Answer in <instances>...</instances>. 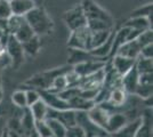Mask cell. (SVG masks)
I'll list each match as a JSON object with an SVG mask.
<instances>
[{"instance_id":"cell-28","label":"cell","mask_w":153,"mask_h":137,"mask_svg":"<svg viewBox=\"0 0 153 137\" xmlns=\"http://www.w3.org/2000/svg\"><path fill=\"white\" fill-rule=\"evenodd\" d=\"M34 131L39 137H53L49 126L47 124L46 120H34Z\"/></svg>"},{"instance_id":"cell-37","label":"cell","mask_w":153,"mask_h":137,"mask_svg":"<svg viewBox=\"0 0 153 137\" xmlns=\"http://www.w3.org/2000/svg\"><path fill=\"white\" fill-rule=\"evenodd\" d=\"M2 101V88H1V80H0V103Z\"/></svg>"},{"instance_id":"cell-31","label":"cell","mask_w":153,"mask_h":137,"mask_svg":"<svg viewBox=\"0 0 153 137\" xmlns=\"http://www.w3.org/2000/svg\"><path fill=\"white\" fill-rule=\"evenodd\" d=\"M64 137H87L86 136V133L82 128L78 124H74L72 127L66 128L65 131V136Z\"/></svg>"},{"instance_id":"cell-33","label":"cell","mask_w":153,"mask_h":137,"mask_svg":"<svg viewBox=\"0 0 153 137\" xmlns=\"http://www.w3.org/2000/svg\"><path fill=\"white\" fill-rule=\"evenodd\" d=\"M12 10L9 6V1L0 0V20H8L12 16Z\"/></svg>"},{"instance_id":"cell-8","label":"cell","mask_w":153,"mask_h":137,"mask_svg":"<svg viewBox=\"0 0 153 137\" xmlns=\"http://www.w3.org/2000/svg\"><path fill=\"white\" fill-rule=\"evenodd\" d=\"M40 94V98L46 103V105L53 109V110H68L70 109L69 103L66 101H64L58 94L53 93L48 89H38Z\"/></svg>"},{"instance_id":"cell-15","label":"cell","mask_w":153,"mask_h":137,"mask_svg":"<svg viewBox=\"0 0 153 137\" xmlns=\"http://www.w3.org/2000/svg\"><path fill=\"white\" fill-rule=\"evenodd\" d=\"M135 62L136 59H128L121 55H114L111 61V65L122 77L135 65Z\"/></svg>"},{"instance_id":"cell-5","label":"cell","mask_w":153,"mask_h":137,"mask_svg":"<svg viewBox=\"0 0 153 137\" xmlns=\"http://www.w3.org/2000/svg\"><path fill=\"white\" fill-rule=\"evenodd\" d=\"M66 67H61V69H54L51 71L48 72H44L41 74H38V76H34L33 78L29 79L26 81V85L33 86L36 89H48L49 86H51V81L54 80L55 77H57L59 74H63V73H66L69 70H65Z\"/></svg>"},{"instance_id":"cell-20","label":"cell","mask_w":153,"mask_h":137,"mask_svg":"<svg viewBox=\"0 0 153 137\" xmlns=\"http://www.w3.org/2000/svg\"><path fill=\"white\" fill-rule=\"evenodd\" d=\"M29 110L31 112L32 117L34 120H45L46 117H47V112H48V106L40 98L38 102H36L34 104L29 106Z\"/></svg>"},{"instance_id":"cell-40","label":"cell","mask_w":153,"mask_h":137,"mask_svg":"<svg viewBox=\"0 0 153 137\" xmlns=\"http://www.w3.org/2000/svg\"><path fill=\"white\" fill-rule=\"evenodd\" d=\"M6 1H10V0H6Z\"/></svg>"},{"instance_id":"cell-16","label":"cell","mask_w":153,"mask_h":137,"mask_svg":"<svg viewBox=\"0 0 153 137\" xmlns=\"http://www.w3.org/2000/svg\"><path fill=\"white\" fill-rule=\"evenodd\" d=\"M9 6L13 15L25 16L30 10L36 7V4L34 0H10Z\"/></svg>"},{"instance_id":"cell-3","label":"cell","mask_w":153,"mask_h":137,"mask_svg":"<svg viewBox=\"0 0 153 137\" xmlns=\"http://www.w3.org/2000/svg\"><path fill=\"white\" fill-rule=\"evenodd\" d=\"M90 36H91V30L87 25L82 26L80 29H76L74 31H71L68 46L70 47L71 49L89 52Z\"/></svg>"},{"instance_id":"cell-39","label":"cell","mask_w":153,"mask_h":137,"mask_svg":"<svg viewBox=\"0 0 153 137\" xmlns=\"http://www.w3.org/2000/svg\"><path fill=\"white\" fill-rule=\"evenodd\" d=\"M0 50H4V48H2V46H1V44H0Z\"/></svg>"},{"instance_id":"cell-9","label":"cell","mask_w":153,"mask_h":137,"mask_svg":"<svg viewBox=\"0 0 153 137\" xmlns=\"http://www.w3.org/2000/svg\"><path fill=\"white\" fill-rule=\"evenodd\" d=\"M5 49H6V53L8 54V56L12 59V63L14 65L19 66L23 63L25 53L23 50L22 44L19 42V40L15 39L12 34L8 38V41H7L6 46H5Z\"/></svg>"},{"instance_id":"cell-32","label":"cell","mask_w":153,"mask_h":137,"mask_svg":"<svg viewBox=\"0 0 153 137\" xmlns=\"http://www.w3.org/2000/svg\"><path fill=\"white\" fill-rule=\"evenodd\" d=\"M151 14H152V4H147L145 6L140 7L134 10L131 14V17H147Z\"/></svg>"},{"instance_id":"cell-26","label":"cell","mask_w":153,"mask_h":137,"mask_svg":"<svg viewBox=\"0 0 153 137\" xmlns=\"http://www.w3.org/2000/svg\"><path fill=\"white\" fill-rule=\"evenodd\" d=\"M135 67L138 71V73H151L152 72V59H145L138 56L135 62Z\"/></svg>"},{"instance_id":"cell-21","label":"cell","mask_w":153,"mask_h":137,"mask_svg":"<svg viewBox=\"0 0 153 137\" xmlns=\"http://www.w3.org/2000/svg\"><path fill=\"white\" fill-rule=\"evenodd\" d=\"M111 33H112V30L91 31V36H90V50L96 48V47H98V46H101L103 42H105Z\"/></svg>"},{"instance_id":"cell-35","label":"cell","mask_w":153,"mask_h":137,"mask_svg":"<svg viewBox=\"0 0 153 137\" xmlns=\"http://www.w3.org/2000/svg\"><path fill=\"white\" fill-rule=\"evenodd\" d=\"M140 56L145 57V59H152L153 57V45L152 44H149V45L143 46V47L140 48Z\"/></svg>"},{"instance_id":"cell-17","label":"cell","mask_w":153,"mask_h":137,"mask_svg":"<svg viewBox=\"0 0 153 137\" xmlns=\"http://www.w3.org/2000/svg\"><path fill=\"white\" fill-rule=\"evenodd\" d=\"M68 103L70 106L71 110H74V111H89L90 109L95 105L94 101H88L86 98L81 97L79 95V93L72 96L70 99H68Z\"/></svg>"},{"instance_id":"cell-13","label":"cell","mask_w":153,"mask_h":137,"mask_svg":"<svg viewBox=\"0 0 153 137\" xmlns=\"http://www.w3.org/2000/svg\"><path fill=\"white\" fill-rule=\"evenodd\" d=\"M140 48L142 47H140V45L136 39L127 40L119 47V49L117 50L115 55H121V56H125V57H128V59H136L140 56Z\"/></svg>"},{"instance_id":"cell-6","label":"cell","mask_w":153,"mask_h":137,"mask_svg":"<svg viewBox=\"0 0 153 137\" xmlns=\"http://www.w3.org/2000/svg\"><path fill=\"white\" fill-rule=\"evenodd\" d=\"M64 21L71 31H74L76 29H80L82 26L87 25V19L83 13L81 5L73 7L70 10H68L64 16Z\"/></svg>"},{"instance_id":"cell-14","label":"cell","mask_w":153,"mask_h":137,"mask_svg":"<svg viewBox=\"0 0 153 137\" xmlns=\"http://www.w3.org/2000/svg\"><path fill=\"white\" fill-rule=\"evenodd\" d=\"M138 77H140V73L136 70L135 65L126 74L122 76V88L127 91L128 94H133L134 95L135 90H136V88L138 86Z\"/></svg>"},{"instance_id":"cell-24","label":"cell","mask_w":153,"mask_h":137,"mask_svg":"<svg viewBox=\"0 0 153 137\" xmlns=\"http://www.w3.org/2000/svg\"><path fill=\"white\" fill-rule=\"evenodd\" d=\"M22 47H23V50L24 53L31 55V56H34L39 53V49H40V41H39V36H34L32 37L31 39H29L27 41L23 42L22 44Z\"/></svg>"},{"instance_id":"cell-38","label":"cell","mask_w":153,"mask_h":137,"mask_svg":"<svg viewBox=\"0 0 153 137\" xmlns=\"http://www.w3.org/2000/svg\"><path fill=\"white\" fill-rule=\"evenodd\" d=\"M94 137H111L110 135H100V136H94Z\"/></svg>"},{"instance_id":"cell-1","label":"cell","mask_w":153,"mask_h":137,"mask_svg":"<svg viewBox=\"0 0 153 137\" xmlns=\"http://www.w3.org/2000/svg\"><path fill=\"white\" fill-rule=\"evenodd\" d=\"M24 17L36 36H45L53 30V21L42 8L34 7Z\"/></svg>"},{"instance_id":"cell-10","label":"cell","mask_w":153,"mask_h":137,"mask_svg":"<svg viewBox=\"0 0 153 137\" xmlns=\"http://www.w3.org/2000/svg\"><path fill=\"white\" fill-rule=\"evenodd\" d=\"M46 118L56 119L59 122H62L66 128L76 124V111L71 110V109H68V110H53V109L48 107V112H47V117Z\"/></svg>"},{"instance_id":"cell-25","label":"cell","mask_w":153,"mask_h":137,"mask_svg":"<svg viewBox=\"0 0 153 137\" xmlns=\"http://www.w3.org/2000/svg\"><path fill=\"white\" fill-rule=\"evenodd\" d=\"M68 87H69L68 80H66V77H65V73H63V74H59V76L54 78V80L51 81V86H49V88H48V90L58 94V93L63 91L64 89H66Z\"/></svg>"},{"instance_id":"cell-34","label":"cell","mask_w":153,"mask_h":137,"mask_svg":"<svg viewBox=\"0 0 153 137\" xmlns=\"http://www.w3.org/2000/svg\"><path fill=\"white\" fill-rule=\"evenodd\" d=\"M26 94V104H27V107L31 106L32 104H34L36 102H38L40 99V94H39L38 89H26L25 90Z\"/></svg>"},{"instance_id":"cell-11","label":"cell","mask_w":153,"mask_h":137,"mask_svg":"<svg viewBox=\"0 0 153 137\" xmlns=\"http://www.w3.org/2000/svg\"><path fill=\"white\" fill-rule=\"evenodd\" d=\"M128 94L127 91L125 90L122 87H117L111 89L110 94H108V98L106 101V103L113 106L115 109H123L128 101Z\"/></svg>"},{"instance_id":"cell-27","label":"cell","mask_w":153,"mask_h":137,"mask_svg":"<svg viewBox=\"0 0 153 137\" xmlns=\"http://www.w3.org/2000/svg\"><path fill=\"white\" fill-rule=\"evenodd\" d=\"M12 99V103H13L17 109H25L27 107L26 104V94L25 90L23 89H19V90H15L10 96Z\"/></svg>"},{"instance_id":"cell-12","label":"cell","mask_w":153,"mask_h":137,"mask_svg":"<svg viewBox=\"0 0 153 137\" xmlns=\"http://www.w3.org/2000/svg\"><path fill=\"white\" fill-rule=\"evenodd\" d=\"M128 121H129V119H128L127 114L125 112H114V113H111L110 117H108L105 131L108 133V135H111V134H113L115 131H118L120 128H122Z\"/></svg>"},{"instance_id":"cell-19","label":"cell","mask_w":153,"mask_h":137,"mask_svg":"<svg viewBox=\"0 0 153 137\" xmlns=\"http://www.w3.org/2000/svg\"><path fill=\"white\" fill-rule=\"evenodd\" d=\"M114 33L115 32H112L105 42H103L101 46H98V47H96L94 49H91V50H89L88 53H89L93 57H95V59H97L108 57V55L111 54L112 44H113V39H114Z\"/></svg>"},{"instance_id":"cell-29","label":"cell","mask_w":153,"mask_h":137,"mask_svg":"<svg viewBox=\"0 0 153 137\" xmlns=\"http://www.w3.org/2000/svg\"><path fill=\"white\" fill-rule=\"evenodd\" d=\"M153 85H143V84H138L136 90H135L134 95L138 96V97L143 98V99H147V98L152 97V88Z\"/></svg>"},{"instance_id":"cell-18","label":"cell","mask_w":153,"mask_h":137,"mask_svg":"<svg viewBox=\"0 0 153 137\" xmlns=\"http://www.w3.org/2000/svg\"><path fill=\"white\" fill-rule=\"evenodd\" d=\"M142 122V118L138 117L131 120V121H128L127 124H125L122 128H120L118 131H115L113 134H111V137H135V133L137 130L138 126Z\"/></svg>"},{"instance_id":"cell-2","label":"cell","mask_w":153,"mask_h":137,"mask_svg":"<svg viewBox=\"0 0 153 137\" xmlns=\"http://www.w3.org/2000/svg\"><path fill=\"white\" fill-rule=\"evenodd\" d=\"M7 29L9 34H12L16 40H19L21 44L25 42L36 34L33 32L32 27L29 25L24 16L12 15L7 20Z\"/></svg>"},{"instance_id":"cell-22","label":"cell","mask_w":153,"mask_h":137,"mask_svg":"<svg viewBox=\"0 0 153 137\" xmlns=\"http://www.w3.org/2000/svg\"><path fill=\"white\" fill-rule=\"evenodd\" d=\"M126 26L128 29H135V30H147V29H152L151 23L149 22L147 17H131L130 20L126 22Z\"/></svg>"},{"instance_id":"cell-30","label":"cell","mask_w":153,"mask_h":137,"mask_svg":"<svg viewBox=\"0 0 153 137\" xmlns=\"http://www.w3.org/2000/svg\"><path fill=\"white\" fill-rule=\"evenodd\" d=\"M136 40L138 41V44L140 45V47H143V46H145V45H149V44H152V40H153L152 29L144 30V31L137 37Z\"/></svg>"},{"instance_id":"cell-4","label":"cell","mask_w":153,"mask_h":137,"mask_svg":"<svg viewBox=\"0 0 153 137\" xmlns=\"http://www.w3.org/2000/svg\"><path fill=\"white\" fill-rule=\"evenodd\" d=\"M83 9V13L86 15L87 22L88 21H102V22H106L108 24L113 25V19L111 17V15L102 9L98 5H96L94 1L91 0H83L82 5H81Z\"/></svg>"},{"instance_id":"cell-36","label":"cell","mask_w":153,"mask_h":137,"mask_svg":"<svg viewBox=\"0 0 153 137\" xmlns=\"http://www.w3.org/2000/svg\"><path fill=\"white\" fill-rule=\"evenodd\" d=\"M7 124H6V121H5V119L0 116V137H5L4 135V133H5V129H6Z\"/></svg>"},{"instance_id":"cell-23","label":"cell","mask_w":153,"mask_h":137,"mask_svg":"<svg viewBox=\"0 0 153 137\" xmlns=\"http://www.w3.org/2000/svg\"><path fill=\"white\" fill-rule=\"evenodd\" d=\"M45 120H46V122H47V124L49 126V128H51L53 137H64L65 136L66 127H65L62 122H59L58 120L54 119V118H46Z\"/></svg>"},{"instance_id":"cell-7","label":"cell","mask_w":153,"mask_h":137,"mask_svg":"<svg viewBox=\"0 0 153 137\" xmlns=\"http://www.w3.org/2000/svg\"><path fill=\"white\" fill-rule=\"evenodd\" d=\"M105 64H106L105 61H100L97 59H90L74 64V67L72 70L80 77H87V76H90V74H93L95 72L100 71L101 69H103L105 66Z\"/></svg>"}]
</instances>
